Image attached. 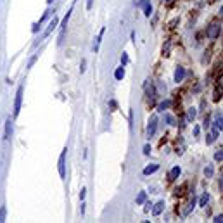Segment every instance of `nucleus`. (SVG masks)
I'll return each mask as SVG.
<instances>
[{
	"label": "nucleus",
	"instance_id": "obj_20",
	"mask_svg": "<svg viewBox=\"0 0 223 223\" xmlns=\"http://www.w3.org/2000/svg\"><path fill=\"white\" fill-rule=\"evenodd\" d=\"M125 64H128V54L126 52L121 54V66H125Z\"/></svg>",
	"mask_w": 223,
	"mask_h": 223
},
{
	"label": "nucleus",
	"instance_id": "obj_1",
	"mask_svg": "<svg viewBox=\"0 0 223 223\" xmlns=\"http://www.w3.org/2000/svg\"><path fill=\"white\" fill-rule=\"evenodd\" d=\"M220 33H222V24H220V23H211V24L208 26V29H206V36L211 38V40L218 38Z\"/></svg>",
	"mask_w": 223,
	"mask_h": 223
},
{
	"label": "nucleus",
	"instance_id": "obj_6",
	"mask_svg": "<svg viewBox=\"0 0 223 223\" xmlns=\"http://www.w3.org/2000/svg\"><path fill=\"white\" fill-rule=\"evenodd\" d=\"M12 132H14V128H12V116H7V119H5V133H3V138L9 140V138L12 137Z\"/></svg>",
	"mask_w": 223,
	"mask_h": 223
},
{
	"label": "nucleus",
	"instance_id": "obj_9",
	"mask_svg": "<svg viewBox=\"0 0 223 223\" xmlns=\"http://www.w3.org/2000/svg\"><path fill=\"white\" fill-rule=\"evenodd\" d=\"M158 170H159V164H149V166L144 168V175H152V173H156Z\"/></svg>",
	"mask_w": 223,
	"mask_h": 223
},
{
	"label": "nucleus",
	"instance_id": "obj_7",
	"mask_svg": "<svg viewBox=\"0 0 223 223\" xmlns=\"http://www.w3.org/2000/svg\"><path fill=\"white\" fill-rule=\"evenodd\" d=\"M183 78H185V68L178 66V68L175 69V81L180 83V81H183Z\"/></svg>",
	"mask_w": 223,
	"mask_h": 223
},
{
	"label": "nucleus",
	"instance_id": "obj_21",
	"mask_svg": "<svg viewBox=\"0 0 223 223\" xmlns=\"http://www.w3.org/2000/svg\"><path fill=\"white\" fill-rule=\"evenodd\" d=\"M5 213H7V209H5V208L2 206V208H0V223H2V222H5Z\"/></svg>",
	"mask_w": 223,
	"mask_h": 223
},
{
	"label": "nucleus",
	"instance_id": "obj_32",
	"mask_svg": "<svg viewBox=\"0 0 223 223\" xmlns=\"http://www.w3.org/2000/svg\"><path fill=\"white\" fill-rule=\"evenodd\" d=\"M92 5H93V0H87V9H92Z\"/></svg>",
	"mask_w": 223,
	"mask_h": 223
},
{
	"label": "nucleus",
	"instance_id": "obj_17",
	"mask_svg": "<svg viewBox=\"0 0 223 223\" xmlns=\"http://www.w3.org/2000/svg\"><path fill=\"white\" fill-rule=\"evenodd\" d=\"M209 203V194L208 192H204L203 194V197H201V201H199V206H206Z\"/></svg>",
	"mask_w": 223,
	"mask_h": 223
},
{
	"label": "nucleus",
	"instance_id": "obj_10",
	"mask_svg": "<svg viewBox=\"0 0 223 223\" xmlns=\"http://www.w3.org/2000/svg\"><path fill=\"white\" fill-rule=\"evenodd\" d=\"M163 209H164V203H163V201H159V203L152 208V215H154V216H158V215H161V213H163Z\"/></svg>",
	"mask_w": 223,
	"mask_h": 223
},
{
	"label": "nucleus",
	"instance_id": "obj_31",
	"mask_svg": "<svg viewBox=\"0 0 223 223\" xmlns=\"http://www.w3.org/2000/svg\"><path fill=\"white\" fill-rule=\"evenodd\" d=\"M85 194H87V190H85V189H81V192H80V199H81V201L85 199Z\"/></svg>",
	"mask_w": 223,
	"mask_h": 223
},
{
	"label": "nucleus",
	"instance_id": "obj_35",
	"mask_svg": "<svg viewBox=\"0 0 223 223\" xmlns=\"http://www.w3.org/2000/svg\"><path fill=\"white\" fill-rule=\"evenodd\" d=\"M47 2H48V3H52V2H54V0H47Z\"/></svg>",
	"mask_w": 223,
	"mask_h": 223
},
{
	"label": "nucleus",
	"instance_id": "obj_18",
	"mask_svg": "<svg viewBox=\"0 0 223 223\" xmlns=\"http://www.w3.org/2000/svg\"><path fill=\"white\" fill-rule=\"evenodd\" d=\"M144 14H145V16H147V17H149V16H151V14H152V5H151V3H149V2H147V3H145V5H144Z\"/></svg>",
	"mask_w": 223,
	"mask_h": 223
},
{
	"label": "nucleus",
	"instance_id": "obj_37",
	"mask_svg": "<svg viewBox=\"0 0 223 223\" xmlns=\"http://www.w3.org/2000/svg\"><path fill=\"white\" fill-rule=\"evenodd\" d=\"M74 2H78V0H74Z\"/></svg>",
	"mask_w": 223,
	"mask_h": 223
},
{
	"label": "nucleus",
	"instance_id": "obj_2",
	"mask_svg": "<svg viewBox=\"0 0 223 223\" xmlns=\"http://www.w3.org/2000/svg\"><path fill=\"white\" fill-rule=\"evenodd\" d=\"M23 92H24V87H23V85H19L17 93H16V99H14V118H17V116H19L21 104H23Z\"/></svg>",
	"mask_w": 223,
	"mask_h": 223
},
{
	"label": "nucleus",
	"instance_id": "obj_13",
	"mask_svg": "<svg viewBox=\"0 0 223 223\" xmlns=\"http://www.w3.org/2000/svg\"><path fill=\"white\" fill-rule=\"evenodd\" d=\"M180 173H182V170H180V166H175L171 171H170V180H177L178 177H180Z\"/></svg>",
	"mask_w": 223,
	"mask_h": 223
},
{
	"label": "nucleus",
	"instance_id": "obj_11",
	"mask_svg": "<svg viewBox=\"0 0 223 223\" xmlns=\"http://www.w3.org/2000/svg\"><path fill=\"white\" fill-rule=\"evenodd\" d=\"M104 33H106V28H102V29H100V33H99V36H97V40H95V43H93V52H97V50H99V45H100V40H102Z\"/></svg>",
	"mask_w": 223,
	"mask_h": 223
},
{
	"label": "nucleus",
	"instance_id": "obj_24",
	"mask_svg": "<svg viewBox=\"0 0 223 223\" xmlns=\"http://www.w3.org/2000/svg\"><path fill=\"white\" fill-rule=\"evenodd\" d=\"M215 138H216V133H211V135H208V144H213V142H215Z\"/></svg>",
	"mask_w": 223,
	"mask_h": 223
},
{
	"label": "nucleus",
	"instance_id": "obj_12",
	"mask_svg": "<svg viewBox=\"0 0 223 223\" xmlns=\"http://www.w3.org/2000/svg\"><path fill=\"white\" fill-rule=\"evenodd\" d=\"M170 106H171V100H163V102L158 104V111H159V113H164Z\"/></svg>",
	"mask_w": 223,
	"mask_h": 223
},
{
	"label": "nucleus",
	"instance_id": "obj_16",
	"mask_svg": "<svg viewBox=\"0 0 223 223\" xmlns=\"http://www.w3.org/2000/svg\"><path fill=\"white\" fill-rule=\"evenodd\" d=\"M196 114H197V111H196L194 107H190V109H189V113H187V121H194Z\"/></svg>",
	"mask_w": 223,
	"mask_h": 223
},
{
	"label": "nucleus",
	"instance_id": "obj_14",
	"mask_svg": "<svg viewBox=\"0 0 223 223\" xmlns=\"http://www.w3.org/2000/svg\"><path fill=\"white\" fill-rule=\"evenodd\" d=\"M222 121H223L222 114L215 118V125H213V126H215V132H222Z\"/></svg>",
	"mask_w": 223,
	"mask_h": 223
},
{
	"label": "nucleus",
	"instance_id": "obj_4",
	"mask_svg": "<svg viewBox=\"0 0 223 223\" xmlns=\"http://www.w3.org/2000/svg\"><path fill=\"white\" fill-rule=\"evenodd\" d=\"M156 130H158V118L152 116V118L149 119V125H147V137H149V138L154 137V135H156Z\"/></svg>",
	"mask_w": 223,
	"mask_h": 223
},
{
	"label": "nucleus",
	"instance_id": "obj_15",
	"mask_svg": "<svg viewBox=\"0 0 223 223\" xmlns=\"http://www.w3.org/2000/svg\"><path fill=\"white\" fill-rule=\"evenodd\" d=\"M145 201H147V192H140L137 196V204H144Z\"/></svg>",
	"mask_w": 223,
	"mask_h": 223
},
{
	"label": "nucleus",
	"instance_id": "obj_33",
	"mask_svg": "<svg viewBox=\"0 0 223 223\" xmlns=\"http://www.w3.org/2000/svg\"><path fill=\"white\" fill-rule=\"evenodd\" d=\"M80 213H81V215L85 213V203H83V201H81V208H80Z\"/></svg>",
	"mask_w": 223,
	"mask_h": 223
},
{
	"label": "nucleus",
	"instance_id": "obj_28",
	"mask_svg": "<svg viewBox=\"0 0 223 223\" xmlns=\"http://www.w3.org/2000/svg\"><path fill=\"white\" fill-rule=\"evenodd\" d=\"M147 2H149V0H140V2H137V7H144Z\"/></svg>",
	"mask_w": 223,
	"mask_h": 223
},
{
	"label": "nucleus",
	"instance_id": "obj_23",
	"mask_svg": "<svg viewBox=\"0 0 223 223\" xmlns=\"http://www.w3.org/2000/svg\"><path fill=\"white\" fill-rule=\"evenodd\" d=\"M204 173H206V177H211L213 175V166H206L204 168Z\"/></svg>",
	"mask_w": 223,
	"mask_h": 223
},
{
	"label": "nucleus",
	"instance_id": "obj_19",
	"mask_svg": "<svg viewBox=\"0 0 223 223\" xmlns=\"http://www.w3.org/2000/svg\"><path fill=\"white\" fill-rule=\"evenodd\" d=\"M194 208H196V197H194V199L190 201V204H189V208H187V211H185L183 215H189V213H190V211H192Z\"/></svg>",
	"mask_w": 223,
	"mask_h": 223
},
{
	"label": "nucleus",
	"instance_id": "obj_36",
	"mask_svg": "<svg viewBox=\"0 0 223 223\" xmlns=\"http://www.w3.org/2000/svg\"><path fill=\"white\" fill-rule=\"evenodd\" d=\"M163 2H171V0H163Z\"/></svg>",
	"mask_w": 223,
	"mask_h": 223
},
{
	"label": "nucleus",
	"instance_id": "obj_34",
	"mask_svg": "<svg viewBox=\"0 0 223 223\" xmlns=\"http://www.w3.org/2000/svg\"><path fill=\"white\" fill-rule=\"evenodd\" d=\"M215 222H216V223H222L223 222V216H222V215H220V216H216V218H215Z\"/></svg>",
	"mask_w": 223,
	"mask_h": 223
},
{
	"label": "nucleus",
	"instance_id": "obj_30",
	"mask_svg": "<svg viewBox=\"0 0 223 223\" xmlns=\"http://www.w3.org/2000/svg\"><path fill=\"white\" fill-rule=\"evenodd\" d=\"M199 133H201V128H199V126H196V128H194V135H196V137H199Z\"/></svg>",
	"mask_w": 223,
	"mask_h": 223
},
{
	"label": "nucleus",
	"instance_id": "obj_3",
	"mask_svg": "<svg viewBox=\"0 0 223 223\" xmlns=\"http://www.w3.org/2000/svg\"><path fill=\"white\" fill-rule=\"evenodd\" d=\"M66 154H68V149H64L59 156V175L62 180L66 178Z\"/></svg>",
	"mask_w": 223,
	"mask_h": 223
},
{
	"label": "nucleus",
	"instance_id": "obj_25",
	"mask_svg": "<svg viewBox=\"0 0 223 223\" xmlns=\"http://www.w3.org/2000/svg\"><path fill=\"white\" fill-rule=\"evenodd\" d=\"M144 154H145V156H149V154H151V145H149V144H145V145H144Z\"/></svg>",
	"mask_w": 223,
	"mask_h": 223
},
{
	"label": "nucleus",
	"instance_id": "obj_8",
	"mask_svg": "<svg viewBox=\"0 0 223 223\" xmlns=\"http://www.w3.org/2000/svg\"><path fill=\"white\" fill-rule=\"evenodd\" d=\"M114 78H116L118 81H121V80L125 78V66H119V68H116V71H114Z\"/></svg>",
	"mask_w": 223,
	"mask_h": 223
},
{
	"label": "nucleus",
	"instance_id": "obj_5",
	"mask_svg": "<svg viewBox=\"0 0 223 223\" xmlns=\"http://www.w3.org/2000/svg\"><path fill=\"white\" fill-rule=\"evenodd\" d=\"M55 26H59V19H57V16L54 14V17H52V19H50V23H48V28L45 29V33L42 35V38H45V36H48V35H50V33H52V31L55 29Z\"/></svg>",
	"mask_w": 223,
	"mask_h": 223
},
{
	"label": "nucleus",
	"instance_id": "obj_22",
	"mask_svg": "<svg viewBox=\"0 0 223 223\" xmlns=\"http://www.w3.org/2000/svg\"><path fill=\"white\" fill-rule=\"evenodd\" d=\"M164 118H166V121H168V125H175V118H173L171 114H166Z\"/></svg>",
	"mask_w": 223,
	"mask_h": 223
},
{
	"label": "nucleus",
	"instance_id": "obj_26",
	"mask_svg": "<svg viewBox=\"0 0 223 223\" xmlns=\"http://www.w3.org/2000/svg\"><path fill=\"white\" fill-rule=\"evenodd\" d=\"M222 158H223V152L222 151H218V152L215 154V159H216V161H222Z\"/></svg>",
	"mask_w": 223,
	"mask_h": 223
},
{
	"label": "nucleus",
	"instance_id": "obj_27",
	"mask_svg": "<svg viewBox=\"0 0 223 223\" xmlns=\"http://www.w3.org/2000/svg\"><path fill=\"white\" fill-rule=\"evenodd\" d=\"M85 66H87V61L83 59V61H81V64H80V71H81V73H85Z\"/></svg>",
	"mask_w": 223,
	"mask_h": 223
},
{
	"label": "nucleus",
	"instance_id": "obj_29",
	"mask_svg": "<svg viewBox=\"0 0 223 223\" xmlns=\"http://www.w3.org/2000/svg\"><path fill=\"white\" fill-rule=\"evenodd\" d=\"M203 126H204V128H208V126H209V118H204V123H203Z\"/></svg>",
	"mask_w": 223,
	"mask_h": 223
}]
</instances>
